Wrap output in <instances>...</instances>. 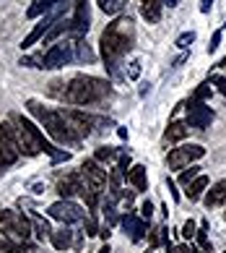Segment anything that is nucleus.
I'll use <instances>...</instances> for the list:
<instances>
[{
    "mask_svg": "<svg viewBox=\"0 0 226 253\" xmlns=\"http://www.w3.org/2000/svg\"><path fill=\"white\" fill-rule=\"evenodd\" d=\"M26 107H29V112L44 126V130H47V133H50L58 144H78V141L70 136V130L65 128V120H63V115H60V110H50V107L39 105L36 99H29V102H26Z\"/></svg>",
    "mask_w": 226,
    "mask_h": 253,
    "instance_id": "4",
    "label": "nucleus"
},
{
    "mask_svg": "<svg viewBox=\"0 0 226 253\" xmlns=\"http://www.w3.org/2000/svg\"><path fill=\"white\" fill-rule=\"evenodd\" d=\"M83 227H86V235H99L97 224H94V219H83Z\"/></svg>",
    "mask_w": 226,
    "mask_h": 253,
    "instance_id": "39",
    "label": "nucleus"
},
{
    "mask_svg": "<svg viewBox=\"0 0 226 253\" xmlns=\"http://www.w3.org/2000/svg\"><path fill=\"white\" fill-rule=\"evenodd\" d=\"M11 120V128H13V141H16V149H18V154H26V157H36V154H50L52 157V162L58 165V162H68L70 154L68 152H58L50 141H44V136H42V130L36 128L34 123H29L24 115H13L8 118Z\"/></svg>",
    "mask_w": 226,
    "mask_h": 253,
    "instance_id": "2",
    "label": "nucleus"
},
{
    "mask_svg": "<svg viewBox=\"0 0 226 253\" xmlns=\"http://www.w3.org/2000/svg\"><path fill=\"white\" fill-rule=\"evenodd\" d=\"M135 44V24L130 16H120L112 24H107V29L101 32L99 47H101V58L107 63V71L115 79H120V63L122 58L133 50Z\"/></svg>",
    "mask_w": 226,
    "mask_h": 253,
    "instance_id": "1",
    "label": "nucleus"
},
{
    "mask_svg": "<svg viewBox=\"0 0 226 253\" xmlns=\"http://www.w3.org/2000/svg\"><path fill=\"white\" fill-rule=\"evenodd\" d=\"M211 5H213V0H203L200 11H203V13H208V11H211Z\"/></svg>",
    "mask_w": 226,
    "mask_h": 253,
    "instance_id": "41",
    "label": "nucleus"
},
{
    "mask_svg": "<svg viewBox=\"0 0 226 253\" xmlns=\"http://www.w3.org/2000/svg\"><path fill=\"white\" fill-rule=\"evenodd\" d=\"M125 177H128V183H130V185H135V191H148L146 167H143V165H135V167H130V170L125 172Z\"/></svg>",
    "mask_w": 226,
    "mask_h": 253,
    "instance_id": "17",
    "label": "nucleus"
},
{
    "mask_svg": "<svg viewBox=\"0 0 226 253\" xmlns=\"http://www.w3.org/2000/svg\"><path fill=\"white\" fill-rule=\"evenodd\" d=\"M205 188H208V177H205V175H197L195 180L187 185V199H190V201H197V199L203 196Z\"/></svg>",
    "mask_w": 226,
    "mask_h": 253,
    "instance_id": "22",
    "label": "nucleus"
},
{
    "mask_svg": "<svg viewBox=\"0 0 226 253\" xmlns=\"http://www.w3.org/2000/svg\"><path fill=\"white\" fill-rule=\"evenodd\" d=\"M5 251V240H3V235H0V253Z\"/></svg>",
    "mask_w": 226,
    "mask_h": 253,
    "instance_id": "45",
    "label": "nucleus"
},
{
    "mask_svg": "<svg viewBox=\"0 0 226 253\" xmlns=\"http://www.w3.org/2000/svg\"><path fill=\"white\" fill-rule=\"evenodd\" d=\"M50 240H52V246L58 248V251H68L73 246V232L68 227H60V230H52L50 232Z\"/></svg>",
    "mask_w": 226,
    "mask_h": 253,
    "instance_id": "18",
    "label": "nucleus"
},
{
    "mask_svg": "<svg viewBox=\"0 0 226 253\" xmlns=\"http://www.w3.org/2000/svg\"><path fill=\"white\" fill-rule=\"evenodd\" d=\"M128 5V0H99V8L104 13H109V16H117V13H122V8Z\"/></svg>",
    "mask_w": 226,
    "mask_h": 253,
    "instance_id": "26",
    "label": "nucleus"
},
{
    "mask_svg": "<svg viewBox=\"0 0 226 253\" xmlns=\"http://www.w3.org/2000/svg\"><path fill=\"white\" fill-rule=\"evenodd\" d=\"M81 175L86 177V180H89L97 191H104V185H107V172L99 167L97 159H86V162L81 165Z\"/></svg>",
    "mask_w": 226,
    "mask_h": 253,
    "instance_id": "12",
    "label": "nucleus"
},
{
    "mask_svg": "<svg viewBox=\"0 0 226 253\" xmlns=\"http://www.w3.org/2000/svg\"><path fill=\"white\" fill-rule=\"evenodd\" d=\"M99 235H101V238H104V240H109V235H112V232H109V227H107V224H104V227H101V230H99Z\"/></svg>",
    "mask_w": 226,
    "mask_h": 253,
    "instance_id": "42",
    "label": "nucleus"
},
{
    "mask_svg": "<svg viewBox=\"0 0 226 253\" xmlns=\"http://www.w3.org/2000/svg\"><path fill=\"white\" fill-rule=\"evenodd\" d=\"M140 3V16L146 18L148 24H156L161 18V0H138Z\"/></svg>",
    "mask_w": 226,
    "mask_h": 253,
    "instance_id": "16",
    "label": "nucleus"
},
{
    "mask_svg": "<svg viewBox=\"0 0 226 253\" xmlns=\"http://www.w3.org/2000/svg\"><path fill=\"white\" fill-rule=\"evenodd\" d=\"M224 201H226V180H219L205 196V206L211 209V206H221Z\"/></svg>",
    "mask_w": 226,
    "mask_h": 253,
    "instance_id": "19",
    "label": "nucleus"
},
{
    "mask_svg": "<svg viewBox=\"0 0 226 253\" xmlns=\"http://www.w3.org/2000/svg\"><path fill=\"white\" fill-rule=\"evenodd\" d=\"M211 84H213V86H219V91L226 97V79H224V76H213V79H211Z\"/></svg>",
    "mask_w": 226,
    "mask_h": 253,
    "instance_id": "36",
    "label": "nucleus"
},
{
    "mask_svg": "<svg viewBox=\"0 0 226 253\" xmlns=\"http://www.w3.org/2000/svg\"><path fill=\"white\" fill-rule=\"evenodd\" d=\"M166 253H197L193 246H166Z\"/></svg>",
    "mask_w": 226,
    "mask_h": 253,
    "instance_id": "33",
    "label": "nucleus"
},
{
    "mask_svg": "<svg viewBox=\"0 0 226 253\" xmlns=\"http://www.w3.org/2000/svg\"><path fill=\"white\" fill-rule=\"evenodd\" d=\"M197 175H200V167H195V165H190V167H187V170H185V172L180 175V183H182V185H190V183L195 180Z\"/></svg>",
    "mask_w": 226,
    "mask_h": 253,
    "instance_id": "29",
    "label": "nucleus"
},
{
    "mask_svg": "<svg viewBox=\"0 0 226 253\" xmlns=\"http://www.w3.org/2000/svg\"><path fill=\"white\" fill-rule=\"evenodd\" d=\"M47 211H50L52 219H58V222H63V224H73V222H83V219H86V217H83V209H81V206L73 204V201H68V199L55 201Z\"/></svg>",
    "mask_w": 226,
    "mask_h": 253,
    "instance_id": "9",
    "label": "nucleus"
},
{
    "mask_svg": "<svg viewBox=\"0 0 226 253\" xmlns=\"http://www.w3.org/2000/svg\"><path fill=\"white\" fill-rule=\"evenodd\" d=\"M18 159V149L13 141V128H11V120L8 123H0V175H3L5 167H11Z\"/></svg>",
    "mask_w": 226,
    "mask_h": 253,
    "instance_id": "8",
    "label": "nucleus"
},
{
    "mask_svg": "<svg viewBox=\"0 0 226 253\" xmlns=\"http://www.w3.org/2000/svg\"><path fill=\"white\" fill-rule=\"evenodd\" d=\"M81 183H83L81 170L78 172H70V175H65V177H60V180H58V193L63 196V199L70 201V196L81 193Z\"/></svg>",
    "mask_w": 226,
    "mask_h": 253,
    "instance_id": "13",
    "label": "nucleus"
},
{
    "mask_svg": "<svg viewBox=\"0 0 226 253\" xmlns=\"http://www.w3.org/2000/svg\"><path fill=\"white\" fill-rule=\"evenodd\" d=\"M32 230H34V235L39 238V240H44V238H50V232H52V227H50V222H47V219H42V217H36V219L32 222Z\"/></svg>",
    "mask_w": 226,
    "mask_h": 253,
    "instance_id": "27",
    "label": "nucleus"
},
{
    "mask_svg": "<svg viewBox=\"0 0 226 253\" xmlns=\"http://www.w3.org/2000/svg\"><path fill=\"white\" fill-rule=\"evenodd\" d=\"M166 183H169V191H172V199H174V201H180V193L174 191V180H166Z\"/></svg>",
    "mask_w": 226,
    "mask_h": 253,
    "instance_id": "40",
    "label": "nucleus"
},
{
    "mask_svg": "<svg viewBox=\"0 0 226 253\" xmlns=\"http://www.w3.org/2000/svg\"><path fill=\"white\" fill-rule=\"evenodd\" d=\"M211 84H200V86H197L195 89V94H193V99H197V102H205V99H208L211 97Z\"/></svg>",
    "mask_w": 226,
    "mask_h": 253,
    "instance_id": "30",
    "label": "nucleus"
},
{
    "mask_svg": "<svg viewBox=\"0 0 226 253\" xmlns=\"http://www.w3.org/2000/svg\"><path fill=\"white\" fill-rule=\"evenodd\" d=\"M128 76L133 79V81L140 76V63H138V60H133V63H130V71H128Z\"/></svg>",
    "mask_w": 226,
    "mask_h": 253,
    "instance_id": "37",
    "label": "nucleus"
},
{
    "mask_svg": "<svg viewBox=\"0 0 226 253\" xmlns=\"http://www.w3.org/2000/svg\"><path fill=\"white\" fill-rule=\"evenodd\" d=\"M120 222H122V227H125V232H130V240H133V243H140L146 238V222L138 219L133 211H128Z\"/></svg>",
    "mask_w": 226,
    "mask_h": 253,
    "instance_id": "14",
    "label": "nucleus"
},
{
    "mask_svg": "<svg viewBox=\"0 0 226 253\" xmlns=\"http://www.w3.org/2000/svg\"><path fill=\"white\" fill-rule=\"evenodd\" d=\"M221 37H224V29H219L213 34V40H211V44H208V52H216L219 50V44H221Z\"/></svg>",
    "mask_w": 226,
    "mask_h": 253,
    "instance_id": "34",
    "label": "nucleus"
},
{
    "mask_svg": "<svg viewBox=\"0 0 226 253\" xmlns=\"http://www.w3.org/2000/svg\"><path fill=\"white\" fill-rule=\"evenodd\" d=\"M70 32H73V21L63 16V18H58V21L50 26V29H47V34L42 37V44H52L55 40H60L63 34H70Z\"/></svg>",
    "mask_w": 226,
    "mask_h": 253,
    "instance_id": "15",
    "label": "nucleus"
},
{
    "mask_svg": "<svg viewBox=\"0 0 226 253\" xmlns=\"http://www.w3.org/2000/svg\"><path fill=\"white\" fill-rule=\"evenodd\" d=\"M164 3H166L169 8H174V5H180V0H164Z\"/></svg>",
    "mask_w": 226,
    "mask_h": 253,
    "instance_id": "43",
    "label": "nucleus"
},
{
    "mask_svg": "<svg viewBox=\"0 0 226 253\" xmlns=\"http://www.w3.org/2000/svg\"><path fill=\"white\" fill-rule=\"evenodd\" d=\"M195 232H197V224L190 219V222H185V227H182V235L187 238V240H193L195 238Z\"/></svg>",
    "mask_w": 226,
    "mask_h": 253,
    "instance_id": "32",
    "label": "nucleus"
},
{
    "mask_svg": "<svg viewBox=\"0 0 226 253\" xmlns=\"http://www.w3.org/2000/svg\"><path fill=\"white\" fill-rule=\"evenodd\" d=\"M0 235L11 238L16 243H26L32 235V219L24 217L21 211L0 209Z\"/></svg>",
    "mask_w": 226,
    "mask_h": 253,
    "instance_id": "5",
    "label": "nucleus"
},
{
    "mask_svg": "<svg viewBox=\"0 0 226 253\" xmlns=\"http://www.w3.org/2000/svg\"><path fill=\"white\" fill-rule=\"evenodd\" d=\"M213 110L205 105V102H197V99H190V107H187V126L193 128H208L213 123Z\"/></svg>",
    "mask_w": 226,
    "mask_h": 253,
    "instance_id": "11",
    "label": "nucleus"
},
{
    "mask_svg": "<svg viewBox=\"0 0 226 253\" xmlns=\"http://www.w3.org/2000/svg\"><path fill=\"white\" fill-rule=\"evenodd\" d=\"M26 253H36V251H26Z\"/></svg>",
    "mask_w": 226,
    "mask_h": 253,
    "instance_id": "46",
    "label": "nucleus"
},
{
    "mask_svg": "<svg viewBox=\"0 0 226 253\" xmlns=\"http://www.w3.org/2000/svg\"><path fill=\"white\" fill-rule=\"evenodd\" d=\"M146 253H148V251H146Z\"/></svg>",
    "mask_w": 226,
    "mask_h": 253,
    "instance_id": "47",
    "label": "nucleus"
},
{
    "mask_svg": "<svg viewBox=\"0 0 226 253\" xmlns=\"http://www.w3.org/2000/svg\"><path fill=\"white\" fill-rule=\"evenodd\" d=\"M75 60L78 63H94L97 55H94V50L89 47L86 42H75Z\"/></svg>",
    "mask_w": 226,
    "mask_h": 253,
    "instance_id": "25",
    "label": "nucleus"
},
{
    "mask_svg": "<svg viewBox=\"0 0 226 253\" xmlns=\"http://www.w3.org/2000/svg\"><path fill=\"white\" fill-rule=\"evenodd\" d=\"M140 214H143V219H151V214H154V204L143 201V206H140Z\"/></svg>",
    "mask_w": 226,
    "mask_h": 253,
    "instance_id": "38",
    "label": "nucleus"
},
{
    "mask_svg": "<svg viewBox=\"0 0 226 253\" xmlns=\"http://www.w3.org/2000/svg\"><path fill=\"white\" fill-rule=\"evenodd\" d=\"M187 133H190V126L182 123V120H174V123H169L164 138H166V141H182Z\"/></svg>",
    "mask_w": 226,
    "mask_h": 253,
    "instance_id": "20",
    "label": "nucleus"
},
{
    "mask_svg": "<svg viewBox=\"0 0 226 253\" xmlns=\"http://www.w3.org/2000/svg\"><path fill=\"white\" fill-rule=\"evenodd\" d=\"M60 91H55V97L65 99L68 105H101L112 94L109 81L97 79V76H73L68 84H60Z\"/></svg>",
    "mask_w": 226,
    "mask_h": 253,
    "instance_id": "3",
    "label": "nucleus"
},
{
    "mask_svg": "<svg viewBox=\"0 0 226 253\" xmlns=\"http://www.w3.org/2000/svg\"><path fill=\"white\" fill-rule=\"evenodd\" d=\"M195 238H197V246H200V251L203 253H213V248H211V238H208V222H200V230L195 232Z\"/></svg>",
    "mask_w": 226,
    "mask_h": 253,
    "instance_id": "24",
    "label": "nucleus"
},
{
    "mask_svg": "<svg viewBox=\"0 0 226 253\" xmlns=\"http://www.w3.org/2000/svg\"><path fill=\"white\" fill-rule=\"evenodd\" d=\"M117 199H104V204H101V211H104V219H107V227H112V224H117L120 217H117V206H115Z\"/></svg>",
    "mask_w": 226,
    "mask_h": 253,
    "instance_id": "23",
    "label": "nucleus"
},
{
    "mask_svg": "<svg viewBox=\"0 0 226 253\" xmlns=\"http://www.w3.org/2000/svg\"><path fill=\"white\" fill-rule=\"evenodd\" d=\"M58 3H65V0H34V3L29 5V11H26V16L29 18H36V16H44L50 8H55Z\"/></svg>",
    "mask_w": 226,
    "mask_h": 253,
    "instance_id": "21",
    "label": "nucleus"
},
{
    "mask_svg": "<svg viewBox=\"0 0 226 253\" xmlns=\"http://www.w3.org/2000/svg\"><path fill=\"white\" fill-rule=\"evenodd\" d=\"M75 60V42H58L52 44L47 52H42V68L47 71H58V68H65L68 63Z\"/></svg>",
    "mask_w": 226,
    "mask_h": 253,
    "instance_id": "6",
    "label": "nucleus"
},
{
    "mask_svg": "<svg viewBox=\"0 0 226 253\" xmlns=\"http://www.w3.org/2000/svg\"><path fill=\"white\" fill-rule=\"evenodd\" d=\"M115 157H120V152H117V149H112V146H101V149H97V154H94L97 162H112Z\"/></svg>",
    "mask_w": 226,
    "mask_h": 253,
    "instance_id": "28",
    "label": "nucleus"
},
{
    "mask_svg": "<svg viewBox=\"0 0 226 253\" xmlns=\"http://www.w3.org/2000/svg\"><path fill=\"white\" fill-rule=\"evenodd\" d=\"M193 42H195V32H185V34H180V37H177V47H180V50L190 47Z\"/></svg>",
    "mask_w": 226,
    "mask_h": 253,
    "instance_id": "31",
    "label": "nucleus"
},
{
    "mask_svg": "<svg viewBox=\"0 0 226 253\" xmlns=\"http://www.w3.org/2000/svg\"><path fill=\"white\" fill-rule=\"evenodd\" d=\"M99 253H112V248H109V246H101V248H99Z\"/></svg>",
    "mask_w": 226,
    "mask_h": 253,
    "instance_id": "44",
    "label": "nucleus"
},
{
    "mask_svg": "<svg viewBox=\"0 0 226 253\" xmlns=\"http://www.w3.org/2000/svg\"><path fill=\"white\" fill-rule=\"evenodd\" d=\"M117 170H120L122 175L130 170V154H120V167H117Z\"/></svg>",
    "mask_w": 226,
    "mask_h": 253,
    "instance_id": "35",
    "label": "nucleus"
},
{
    "mask_svg": "<svg viewBox=\"0 0 226 253\" xmlns=\"http://www.w3.org/2000/svg\"><path fill=\"white\" fill-rule=\"evenodd\" d=\"M205 154V149L200 144H187V146H180V149H172L166 157V165L172 170H182V167H190L193 162H197Z\"/></svg>",
    "mask_w": 226,
    "mask_h": 253,
    "instance_id": "7",
    "label": "nucleus"
},
{
    "mask_svg": "<svg viewBox=\"0 0 226 253\" xmlns=\"http://www.w3.org/2000/svg\"><path fill=\"white\" fill-rule=\"evenodd\" d=\"M73 42H81V37L89 32V26H91V11H89V0H78L75 3V11H73Z\"/></svg>",
    "mask_w": 226,
    "mask_h": 253,
    "instance_id": "10",
    "label": "nucleus"
}]
</instances>
